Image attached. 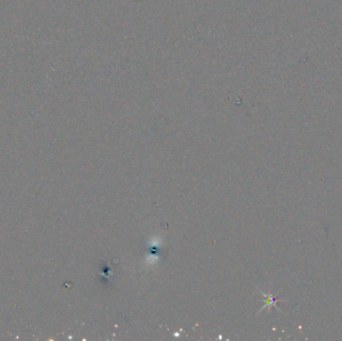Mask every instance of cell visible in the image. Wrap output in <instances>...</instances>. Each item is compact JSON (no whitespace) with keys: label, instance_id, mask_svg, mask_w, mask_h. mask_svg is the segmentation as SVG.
Wrapping results in <instances>:
<instances>
[{"label":"cell","instance_id":"6da1fadb","mask_svg":"<svg viewBox=\"0 0 342 341\" xmlns=\"http://www.w3.org/2000/svg\"><path fill=\"white\" fill-rule=\"evenodd\" d=\"M261 293H262V295H264V298H265V304H264V306L262 307L261 310H264V308H266V307H272V306H274L280 312V309L276 305V303L278 302V300L276 298H274L271 294H266V293H264L262 291H261Z\"/></svg>","mask_w":342,"mask_h":341}]
</instances>
